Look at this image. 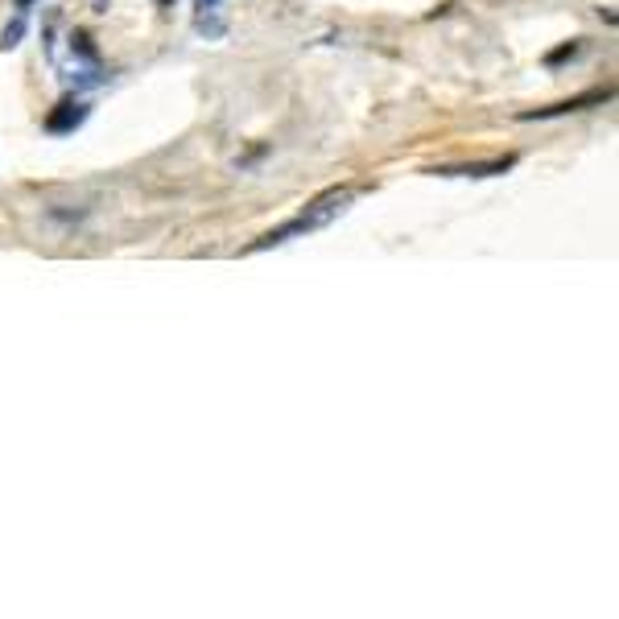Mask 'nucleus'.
I'll list each match as a JSON object with an SVG mask.
<instances>
[{
  "mask_svg": "<svg viewBox=\"0 0 619 619\" xmlns=\"http://www.w3.org/2000/svg\"><path fill=\"white\" fill-rule=\"evenodd\" d=\"M356 186H335V190H326V195H318V199L310 202L306 211L294 219V223H285V228H277V232L261 235L256 244L248 248V252H261V248H273V244H285V240H294V235H306V232H318V228H326V223H335V219L356 202Z\"/></svg>",
  "mask_w": 619,
  "mask_h": 619,
  "instance_id": "1",
  "label": "nucleus"
},
{
  "mask_svg": "<svg viewBox=\"0 0 619 619\" xmlns=\"http://www.w3.org/2000/svg\"><path fill=\"white\" fill-rule=\"evenodd\" d=\"M611 92H590V95H578V99H566V104H554V108H537V112H525V120H545V116H566V112H583L590 104H607Z\"/></svg>",
  "mask_w": 619,
  "mask_h": 619,
  "instance_id": "2",
  "label": "nucleus"
},
{
  "mask_svg": "<svg viewBox=\"0 0 619 619\" xmlns=\"http://www.w3.org/2000/svg\"><path fill=\"white\" fill-rule=\"evenodd\" d=\"M83 116H87V108H83L78 99H62L59 112H50L46 128H50V133H71V128H78V124H83Z\"/></svg>",
  "mask_w": 619,
  "mask_h": 619,
  "instance_id": "3",
  "label": "nucleus"
},
{
  "mask_svg": "<svg viewBox=\"0 0 619 619\" xmlns=\"http://www.w3.org/2000/svg\"><path fill=\"white\" fill-rule=\"evenodd\" d=\"M512 170V157L504 161H480V166H447V170H433V174H450V178H492V174Z\"/></svg>",
  "mask_w": 619,
  "mask_h": 619,
  "instance_id": "4",
  "label": "nucleus"
},
{
  "mask_svg": "<svg viewBox=\"0 0 619 619\" xmlns=\"http://www.w3.org/2000/svg\"><path fill=\"white\" fill-rule=\"evenodd\" d=\"M21 33H25V25H21V21H13V25L4 30V46H17V38H21Z\"/></svg>",
  "mask_w": 619,
  "mask_h": 619,
  "instance_id": "5",
  "label": "nucleus"
},
{
  "mask_svg": "<svg viewBox=\"0 0 619 619\" xmlns=\"http://www.w3.org/2000/svg\"><path fill=\"white\" fill-rule=\"evenodd\" d=\"M574 54H578V42H570V46H562V50H554V54H549V62L574 59Z\"/></svg>",
  "mask_w": 619,
  "mask_h": 619,
  "instance_id": "6",
  "label": "nucleus"
},
{
  "mask_svg": "<svg viewBox=\"0 0 619 619\" xmlns=\"http://www.w3.org/2000/svg\"><path fill=\"white\" fill-rule=\"evenodd\" d=\"M211 4H219V0H199V9H211Z\"/></svg>",
  "mask_w": 619,
  "mask_h": 619,
  "instance_id": "7",
  "label": "nucleus"
}]
</instances>
